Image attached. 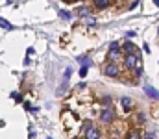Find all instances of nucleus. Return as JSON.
Wrapping results in <instances>:
<instances>
[{
    "instance_id": "nucleus-1",
    "label": "nucleus",
    "mask_w": 159,
    "mask_h": 139,
    "mask_svg": "<svg viewBox=\"0 0 159 139\" xmlns=\"http://www.w3.org/2000/svg\"><path fill=\"white\" fill-rule=\"evenodd\" d=\"M85 139H100V130L91 122H85Z\"/></svg>"
},
{
    "instance_id": "nucleus-2",
    "label": "nucleus",
    "mask_w": 159,
    "mask_h": 139,
    "mask_svg": "<svg viewBox=\"0 0 159 139\" xmlns=\"http://www.w3.org/2000/svg\"><path fill=\"white\" fill-rule=\"evenodd\" d=\"M124 65H126L128 69H135V67H139L137 54H126V56H124Z\"/></svg>"
},
{
    "instance_id": "nucleus-3",
    "label": "nucleus",
    "mask_w": 159,
    "mask_h": 139,
    "mask_svg": "<svg viewBox=\"0 0 159 139\" xmlns=\"http://www.w3.org/2000/svg\"><path fill=\"white\" fill-rule=\"evenodd\" d=\"M104 74H107V76H118V65L117 63H107L106 67H104Z\"/></svg>"
},
{
    "instance_id": "nucleus-4",
    "label": "nucleus",
    "mask_w": 159,
    "mask_h": 139,
    "mask_svg": "<svg viewBox=\"0 0 159 139\" xmlns=\"http://www.w3.org/2000/svg\"><path fill=\"white\" fill-rule=\"evenodd\" d=\"M113 117H115V115H113V109H111V108H104L102 109V122L109 124V122L113 121Z\"/></svg>"
},
{
    "instance_id": "nucleus-5",
    "label": "nucleus",
    "mask_w": 159,
    "mask_h": 139,
    "mask_svg": "<svg viewBox=\"0 0 159 139\" xmlns=\"http://www.w3.org/2000/svg\"><path fill=\"white\" fill-rule=\"evenodd\" d=\"M144 93L148 95L150 98H156V100H159V91H157V89H154V87H152V85H148V83L144 85Z\"/></svg>"
},
{
    "instance_id": "nucleus-6",
    "label": "nucleus",
    "mask_w": 159,
    "mask_h": 139,
    "mask_svg": "<svg viewBox=\"0 0 159 139\" xmlns=\"http://www.w3.org/2000/svg\"><path fill=\"white\" fill-rule=\"evenodd\" d=\"M122 50H124L126 54H137V46H135V45H131L130 41L122 45Z\"/></svg>"
},
{
    "instance_id": "nucleus-7",
    "label": "nucleus",
    "mask_w": 159,
    "mask_h": 139,
    "mask_svg": "<svg viewBox=\"0 0 159 139\" xmlns=\"http://www.w3.org/2000/svg\"><path fill=\"white\" fill-rule=\"evenodd\" d=\"M94 6L100 7V9H106V7L111 6V0H94Z\"/></svg>"
},
{
    "instance_id": "nucleus-8",
    "label": "nucleus",
    "mask_w": 159,
    "mask_h": 139,
    "mask_svg": "<svg viewBox=\"0 0 159 139\" xmlns=\"http://www.w3.org/2000/svg\"><path fill=\"white\" fill-rule=\"evenodd\" d=\"M122 106H124V109L130 111L131 108H133V100H131V98H128V97H124V98H122Z\"/></svg>"
},
{
    "instance_id": "nucleus-9",
    "label": "nucleus",
    "mask_w": 159,
    "mask_h": 139,
    "mask_svg": "<svg viewBox=\"0 0 159 139\" xmlns=\"http://www.w3.org/2000/svg\"><path fill=\"white\" fill-rule=\"evenodd\" d=\"M78 61H80V63H83V67H89V65H92V61L87 58V56H78Z\"/></svg>"
},
{
    "instance_id": "nucleus-10",
    "label": "nucleus",
    "mask_w": 159,
    "mask_h": 139,
    "mask_svg": "<svg viewBox=\"0 0 159 139\" xmlns=\"http://www.w3.org/2000/svg\"><path fill=\"white\" fill-rule=\"evenodd\" d=\"M76 13H78L80 17H91V15H89L91 11H89L87 7H78V9H76Z\"/></svg>"
},
{
    "instance_id": "nucleus-11",
    "label": "nucleus",
    "mask_w": 159,
    "mask_h": 139,
    "mask_svg": "<svg viewBox=\"0 0 159 139\" xmlns=\"http://www.w3.org/2000/svg\"><path fill=\"white\" fill-rule=\"evenodd\" d=\"M118 48H120V45H118L117 41H113V43L109 45V52H118Z\"/></svg>"
},
{
    "instance_id": "nucleus-12",
    "label": "nucleus",
    "mask_w": 159,
    "mask_h": 139,
    "mask_svg": "<svg viewBox=\"0 0 159 139\" xmlns=\"http://www.w3.org/2000/svg\"><path fill=\"white\" fill-rule=\"evenodd\" d=\"M128 139H141V134L133 130V132H130V134H128Z\"/></svg>"
},
{
    "instance_id": "nucleus-13",
    "label": "nucleus",
    "mask_w": 159,
    "mask_h": 139,
    "mask_svg": "<svg viewBox=\"0 0 159 139\" xmlns=\"http://www.w3.org/2000/svg\"><path fill=\"white\" fill-rule=\"evenodd\" d=\"M59 17L65 19V21H69V19H71V13H69V11H63V9H61V11H59Z\"/></svg>"
},
{
    "instance_id": "nucleus-14",
    "label": "nucleus",
    "mask_w": 159,
    "mask_h": 139,
    "mask_svg": "<svg viewBox=\"0 0 159 139\" xmlns=\"http://www.w3.org/2000/svg\"><path fill=\"white\" fill-rule=\"evenodd\" d=\"M0 24H2V28H4V30H6V28H7V30H9V28H11V24H9V22L6 21V19H0Z\"/></svg>"
},
{
    "instance_id": "nucleus-15",
    "label": "nucleus",
    "mask_w": 159,
    "mask_h": 139,
    "mask_svg": "<svg viewBox=\"0 0 159 139\" xmlns=\"http://www.w3.org/2000/svg\"><path fill=\"white\" fill-rule=\"evenodd\" d=\"M87 69H89V67H81V69H80V76H81V78L87 76Z\"/></svg>"
},
{
    "instance_id": "nucleus-16",
    "label": "nucleus",
    "mask_w": 159,
    "mask_h": 139,
    "mask_svg": "<svg viewBox=\"0 0 159 139\" xmlns=\"http://www.w3.org/2000/svg\"><path fill=\"white\" fill-rule=\"evenodd\" d=\"M141 74H142V67H141V65H139V67H137V69H135V76H141Z\"/></svg>"
},
{
    "instance_id": "nucleus-17",
    "label": "nucleus",
    "mask_w": 159,
    "mask_h": 139,
    "mask_svg": "<svg viewBox=\"0 0 159 139\" xmlns=\"http://www.w3.org/2000/svg\"><path fill=\"white\" fill-rule=\"evenodd\" d=\"M126 37H135V32H126Z\"/></svg>"
},
{
    "instance_id": "nucleus-18",
    "label": "nucleus",
    "mask_w": 159,
    "mask_h": 139,
    "mask_svg": "<svg viewBox=\"0 0 159 139\" xmlns=\"http://www.w3.org/2000/svg\"><path fill=\"white\" fill-rule=\"evenodd\" d=\"M137 6H139V0H137V2H133V4H131V6H130V9H135Z\"/></svg>"
},
{
    "instance_id": "nucleus-19",
    "label": "nucleus",
    "mask_w": 159,
    "mask_h": 139,
    "mask_svg": "<svg viewBox=\"0 0 159 139\" xmlns=\"http://www.w3.org/2000/svg\"><path fill=\"white\" fill-rule=\"evenodd\" d=\"M67 2H69V4H72V2H78V0H67Z\"/></svg>"
},
{
    "instance_id": "nucleus-20",
    "label": "nucleus",
    "mask_w": 159,
    "mask_h": 139,
    "mask_svg": "<svg viewBox=\"0 0 159 139\" xmlns=\"http://www.w3.org/2000/svg\"><path fill=\"white\" fill-rule=\"evenodd\" d=\"M154 4H156V6H159V0H154Z\"/></svg>"
},
{
    "instance_id": "nucleus-21",
    "label": "nucleus",
    "mask_w": 159,
    "mask_h": 139,
    "mask_svg": "<svg viewBox=\"0 0 159 139\" xmlns=\"http://www.w3.org/2000/svg\"><path fill=\"white\" fill-rule=\"evenodd\" d=\"M157 34H159V28H157Z\"/></svg>"
},
{
    "instance_id": "nucleus-22",
    "label": "nucleus",
    "mask_w": 159,
    "mask_h": 139,
    "mask_svg": "<svg viewBox=\"0 0 159 139\" xmlns=\"http://www.w3.org/2000/svg\"><path fill=\"white\" fill-rule=\"evenodd\" d=\"M48 139H52V137H48Z\"/></svg>"
}]
</instances>
